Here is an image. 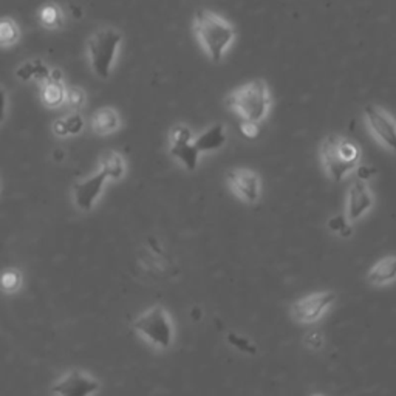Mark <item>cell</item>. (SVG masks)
<instances>
[{
    "mask_svg": "<svg viewBox=\"0 0 396 396\" xmlns=\"http://www.w3.org/2000/svg\"><path fill=\"white\" fill-rule=\"evenodd\" d=\"M16 76L22 81H30V79H36L39 82H48L50 76H52V70H50L45 62H42L41 59L28 61L24 62L22 66H19L16 70Z\"/></svg>",
    "mask_w": 396,
    "mask_h": 396,
    "instance_id": "cell-16",
    "label": "cell"
},
{
    "mask_svg": "<svg viewBox=\"0 0 396 396\" xmlns=\"http://www.w3.org/2000/svg\"><path fill=\"white\" fill-rule=\"evenodd\" d=\"M193 31L211 61L220 62L235 39L234 25L211 10H198L193 16Z\"/></svg>",
    "mask_w": 396,
    "mask_h": 396,
    "instance_id": "cell-1",
    "label": "cell"
},
{
    "mask_svg": "<svg viewBox=\"0 0 396 396\" xmlns=\"http://www.w3.org/2000/svg\"><path fill=\"white\" fill-rule=\"evenodd\" d=\"M367 279L374 286L393 284L396 280V256H387L374 263L367 274Z\"/></svg>",
    "mask_w": 396,
    "mask_h": 396,
    "instance_id": "cell-14",
    "label": "cell"
},
{
    "mask_svg": "<svg viewBox=\"0 0 396 396\" xmlns=\"http://www.w3.org/2000/svg\"><path fill=\"white\" fill-rule=\"evenodd\" d=\"M336 294L333 291L313 293L296 300L291 307L293 318L300 323H313L325 314L335 304Z\"/></svg>",
    "mask_w": 396,
    "mask_h": 396,
    "instance_id": "cell-8",
    "label": "cell"
},
{
    "mask_svg": "<svg viewBox=\"0 0 396 396\" xmlns=\"http://www.w3.org/2000/svg\"><path fill=\"white\" fill-rule=\"evenodd\" d=\"M271 91L263 79L244 82L226 96V104L242 122L258 124L271 110Z\"/></svg>",
    "mask_w": 396,
    "mask_h": 396,
    "instance_id": "cell-2",
    "label": "cell"
},
{
    "mask_svg": "<svg viewBox=\"0 0 396 396\" xmlns=\"http://www.w3.org/2000/svg\"><path fill=\"white\" fill-rule=\"evenodd\" d=\"M121 124L118 112L112 107H103L96 110L91 118V129L98 135H109L113 133Z\"/></svg>",
    "mask_w": 396,
    "mask_h": 396,
    "instance_id": "cell-15",
    "label": "cell"
},
{
    "mask_svg": "<svg viewBox=\"0 0 396 396\" xmlns=\"http://www.w3.org/2000/svg\"><path fill=\"white\" fill-rule=\"evenodd\" d=\"M374 174H376V170H374L372 166L361 164V166H358V168H356V178L361 179V182L367 183Z\"/></svg>",
    "mask_w": 396,
    "mask_h": 396,
    "instance_id": "cell-26",
    "label": "cell"
},
{
    "mask_svg": "<svg viewBox=\"0 0 396 396\" xmlns=\"http://www.w3.org/2000/svg\"><path fill=\"white\" fill-rule=\"evenodd\" d=\"M67 90L64 84L59 81H48L41 89V99L50 109H56L59 107L64 101H66Z\"/></svg>",
    "mask_w": 396,
    "mask_h": 396,
    "instance_id": "cell-18",
    "label": "cell"
},
{
    "mask_svg": "<svg viewBox=\"0 0 396 396\" xmlns=\"http://www.w3.org/2000/svg\"><path fill=\"white\" fill-rule=\"evenodd\" d=\"M122 36L118 30L112 27L99 28L89 39L87 52L90 66L99 78L107 79L112 73L115 59H117L118 50L121 45Z\"/></svg>",
    "mask_w": 396,
    "mask_h": 396,
    "instance_id": "cell-4",
    "label": "cell"
},
{
    "mask_svg": "<svg viewBox=\"0 0 396 396\" xmlns=\"http://www.w3.org/2000/svg\"><path fill=\"white\" fill-rule=\"evenodd\" d=\"M133 328L158 349H169L174 342V325L169 313L161 305H155L140 314L133 322Z\"/></svg>",
    "mask_w": 396,
    "mask_h": 396,
    "instance_id": "cell-5",
    "label": "cell"
},
{
    "mask_svg": "<svg viewBox=\"0 0 396 396\" xmlns=\"http://www.w3.org/2000/svg\"><path fill=\"white\" fill-rule=\"evenodd\" d=\"M364 117L374 140L396 154V119L393 115L381 105L369 104L364 109Z\"/></svg>",
    "mask_w": 396,
    "mask_h": 396,
    "instance_id": "cell-6",
    "label": "cell"
},
{
    "mask_svg": "<svg viewBox=\"0 0 396 396\" xmlns=\"http://www.w3.org/2000/svg\"><path fill=\"white\" fill-rule=\"evenodd\" d=\"M99 383L81 370H71L66 376L61 378L52 387V392L56 396H93L99 390Z\"/></svg>",
    "mask_w": 396,
    "mask_h": 396,
    "instance_id": "cell-10",
    "label": "cell"
},
{
    "mask_svg": "<svg viewBox=\"0 0 396 396\" xmlns=\"http://www.w3.org/2000/svg\"><path fill=\"white\" fill-rule=\"evenodd\" d=\"M6 115V93L2 85H0V122L5 119Z\"/></svg>",
    "mask_w": 396,
    "mask_h": 396,
    "instance_id": "cell-28",
    "label": "cell"
},
{
    "mask_svg": "<svg viewBox=\"0 0 396 396\" xmlns=\"http://www.w3.org/2000/svg\"><path fill=\"white\" fill-rule=\"evenodd\" d=\"M304 342H305V345H307L308 349L321 350L322 345H323V336H322L321 331L311 330V331H308V333L305 335Z\"/></svg>",
    "mask_w": 396,
    "mask_h": 396,
    "instance_id": "cell-25",
    "label": "cell"
},
{
    "mask_svg": "<svg viewBox=\"0 0 396 396\" xmlns=\"http://www.w3.org/2000/svg\"><path fill=\"white\" fill-rule=\"evenodd\" d=\"M107 177L103 172L98 170L95 174L84 178L75 186L73 198L75 203L81 211H90L95 206L96 200L99 198L101 192L104 189Z\"/></svg>",
    "mask_w": 396,
    "mask_h": 396,
    "instance_id": "cell-12",
    "label": "cell"
},
{
    "mask_svg": "<svg viewBox=\"0 0 396 396\" xmlns=\"http://www.w3.org/2000/svg\"><path fill=\"white\" fill-rule=\"evenodd\" d=\"M66 101H67L70 109H73L75 112H78L85 103V93L79 87H73V89L67 90Z\"/></svg>",
    "mask_w": 396,
    "mask_h": 396,
    "instance_id": "cell-24",
    "label": "cell"
},
{
    "mask_svg": "<svg viewBox=\"0 0 396 396\" xmlns=\"http://www.w3.org/2000/svg\"><path fill=\"white\" fill-rule=\"evenodd\" d=\"M374 203L373 193L369 184L361 179H355L349 187L347 205H345V217L350 223H355L369 212Z\"/></svg>",
    "mask_w": 396,
    "mask_h": 396,
    "instance_id": "cell-11",
    "label": "cell"
},
{
    "mask_svg": "<svg viewBox=\"0 0 396 396\" xmlns=\"http://www.w3.org/2000/svg\"><path fill=\"white\" fill-rule=\"evenodd\" d=\"M240 131L249 140L257 138L258 133H261V129H258V124H251V122H242Z\"/></svg>",
    "mask_w": 396,
    "mask_h": 396,
    "instance_id": "cell-27",
    "label": "cell"
},
{
    "mask_svg": "<svg viewBox=\"0 0 396 396\" xmlns=\"http://www.w3.org/2000/svg\"><path fill=\"white\" fill-rule=\"evenodd\" d=\"M192 131L186 124H177L172 127L169 136V152L177 161L183 164L187 170H196L198 168L200 152L193 144Z\"/></svg>",
    "mask_w": 396,
    "mask_h": 396,
    "instance_id": "cell-7",
    "label": "cell"
},
{
    "mask_svg": "<svg viewBox=\"0 0 396 396\" xmlns=\"http://www.w3.org/2000/svg\"><path fill=\"white\" fill-rule=\"evenodd\" d=\"M314 396H322V395H314Z\"/></svg>",
    "mask_w": 396,
    "mask_h": 396,
    "instance_id": "cell-29",
    "label": "cell"
},
{
    "mask_svg": "<svg viewBox=\"0 0 396 396\" xmlns=\"http://www.w3.org/2000/svg\"><path fill=\"white\" fill-rule=\"evenodd\" d=\"M228 183L231 191L244 203L254 205L261 200L262 182L257 172L244 168L233 169L228 174Z\"/></svg>",
    "mask_w": 396,
    "mask_h": 396,
    "instance_id": "cell-9",
    "label": "cell"
},
{
    "mask_svg": "<svg viewBox=\"0 0 396 396\" xmlns=\"http://www.w3.org/2000/svg\"><path fill=\"white\" fill-rule=\"evenodd\" d=\"M99 170L107 177V179H119L126 174V161L121 154L109 150L101 156Z\"/></svg>",
    "mask_w": 396,
    "mask_h": 396,
    "instance_id": "cell-17",
    "label": "cell"
},
{
    "mask_svg": "<svg viewBox=\"0 0 396 396\" xmlns=\"http://www.w3.org/2000/svg\"><path fill=\"white\" fill-rule=\"evenodd\" d=\"M84 129V119L81 113L73 112L67 115V117L56 119L53 122V132L57 136H71L78 135Z\"/></svg>",
    "mask_w": 396,
    "mask_h": 396,
    "instance_id": "cell-19",
    "label": "cell"
},
{
    "mask_svg": "<svg viewBox=\"0 0 396 396\" xmlns=\"http://www.w3.org/2000/svg\"><path fill=\"white\" fill-rule=\"evenodd\" d=\"M22 286V274L16 268L5 270L2 274H0V290L13 294L20 290Z\"/></svg>",
    "mask_w": 396,
    "mask_h": 396,
    "instance_id": "cell-22",
    "label": "cell"
},
{
    "mask_svg": "<svg viewBox=\"0 0 396 396\" xmlns=\"http://www.w3.org/2000/svg\"><path fill=\"white\" fill-rule=\"evenodd\" d=\"M226 140V127L225 124L219 122V124H212L211 127H207L205 132H201L198 136H196V138H193V144H196V147L201 155L215 152V150L221 149L225 146Z\"/></svg>",
    "mask_w": 396,
    "mask_h": 396,
    "instance_id": "cell-13",
    "label": "cell"
},
{
    "mask_svg": "<svg viewBox=\"0 0 396 396\" xmlns=\"http://www.w3.org/2000/svg\"><path fill=\"white\" fill-rule=\"evenodd\" d=\"M319 155L327 175L333 182L339 183L353 170H356L362 150L356 141L341 135H328L321 142Z\"/></svg>",
    "mask_w": 396,
    "mask_h": 396,
    "instance_id": "cell-3",
    "label": "cell"
},
{
    "mask_svg": "<svg viewBox=\"0 0 396 396\" xmlns=\"http://www.w3.org/2000/svg\"><path fill=\"white\" fill-rule=\"evenodd\" d=\"M20 38L17 24L10 17L0 19V47H11Z\"/></svg>",
    "mask_w": 396,
    "mask_h": 396,
    "instance_id": "cell-21",
    "label": "cell"
},
{
    "mask_svg": "<svg viewBox=\"0 0 396 396\" xmlns=\"http://www.w3.org/2000/svg\"><path fill=\"white\" fill-rule=\"evenodd\" d=\"M328 228L331 233H335L341 237H350L353 231V226H351V223L347 220V217H345V215H339V214L328 220Z\"/></svg>",
    "mask_w": 396,
    "mask_h": 396,
    "instance_id": "cell-23",
    "label": "cell"
},
{
    "mask_svg": "<svg viewBox=\"0 0 396 396\" xmlns=\"http://www.w3.org/2000/svg\"><path fill=\"white\" fill-rule=\"evenodd\" d=\"M39 20L45 28H59L64 22V13L56 3H45L39 10Z\"/></svg>",
    "mask_w": 396,
    "mask_h": 396,
    "instance_id": "cell-20",
    "label": "cell"
}]
</instances>
